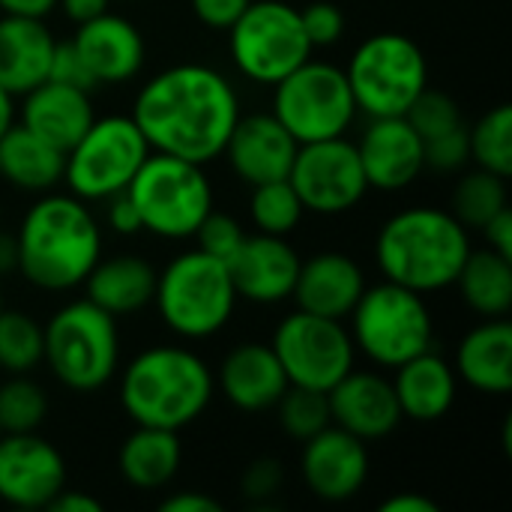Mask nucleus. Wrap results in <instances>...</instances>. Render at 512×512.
I'll list each match as a JSON object with an SVG mask.
<instances>
[{"mask_svg":"<svg viewBox=\"0 0 512 512\" xmlns=\"http://www.w3.org/2000/svg\"><path fill=\"white\" fill-rule=\"evenodd\" d=\"M129 117L147 138L150 150L207 165L222 156L240 117V99L219 69L177 63L138 90Z\"/></svg>","mask_w":512,"mask_h":512,"instance_id":"f257e3e1","label":"nucleus"},{"mask_svg":"<svg viewBox=\"0 0 512 512\" xmlns=\"http://www.w3.org/2000/svg\"><path fill=\"white\" fill-rule=\"evenodd\" d=\"M102 258V228L87 201L42 195L15 234V270L42 291H72Z\"/></svg>","mask_w":512,"mask_h":512,"instance_id":"f03ea898","label":"nucleus"},{"mask_svg":"<svg viewBox=\"0 0 512 512\" xmlns=\"http://www.w3.org/2000/svg\"><path fill=\"white\" fill-rule=\"evenodd\" d=\"M471 252L468 228L441 207L393 213L375 240V261L387 282L432 294L450 288Z\"/></svg>","mask_w":512,"mask_h":512,"instance_id":"7ed1b4c3","label":"nucleus"},{"mask_svg":"<svg viewBox=\"0 0 512 512\" xmlns=\"http://www.w3.org/2000/svg\"><path fill=\"white\" fill-rule=\"evenodd\" d=\"M216 393L210 366L189 348L153 345L132 357L120 378V405L135 426L180 432L195 423Z\"/></svg>","mask_w":512,"mask_h":512,"instance_id":"20e7f679","label":"nucleus"},{"mask_svg":"<svg viewBox=\"0 0 512 512\" xmlns=\"http://www.w3.org/2000/svg\"><path fill=\"white\" fill-rule=\"evenodd\" d=\"M42 363L72 393L102 390L120 369L114 315L87 297L60 306L42 327Z\"/></svg>","mask_w":512,"mask_h":512,"instance_id":"39448f33","label":"nucleus"},{"mask_svg":"<svg viewBox=\"0 0 512 512\" xmlns=\"http://www.w3.org/2000/svg\"><path fill=\"white\" fill-rule=\"evenodd\" d=\"M237 300L228 264L201 249L171 258L168 267L156 273V312L180 339L216 336L231 321Z\"/></svg>","mask_w":512,"mask_h":512,"instance_id":"423d86ee","label":"nucleus"},{"mask_svg":"<svg viewBox=\"0 0 512 512\" xmlns=\"http://www.w3.org/2000/svg\"><path fill=\"white\" fill-rule=\"evenodd\" d=\"M351 342L375 366L396 369L432 348L435 327L423 294L396 282L366 285L351 309Z\"/></svg>","mask_w":512,"mask_h":512,"instance_id":"0eeeda50","label":"nucleus"},{"mask_svg":"<svg viewBox=\"0 0 512 512\" xmlns=\"http://www.w3.org/2000/svg\"><path fill=\"white\" fill-rule=\"evenodd\" d=\"M126 192L141 213L144 231L162 240L192 237L213 210V189L204 168L156 150H150Z\"/></svg>","mask_w":512,"mask_h":512,"instance_id":"6e6552de","label":"nucleus"},{"mask_svg":"<svg viewBox=\"0 0 512 512\" xmlns=\"http://www.w3.org/2000/svg\"><path fill=\"white\" fill-rule=\"evenodd\" d=\"M348 84L357 111L369 117H402L429 87L423 48L405 33H375L357 45L348 60Z\"/></svg>","mask_w":512,"mask_h":512,"instance_id":"1a4fd4ad","label":"nucleus"},{"mask_svg":"<svg viewBox=\"0 0 512 512\" xmlns=\"http://www.w3.org/2000/svg\"><path fill=\"white\" fill-rule=\"evenodd\" d=\"M270 114L291 132L297 144H309L345 135L357 117V102L345 69L309 57L273 84Z\"/></svg>","mask_w":512,"mask_h":512,"instance_id":"9d476101","label":"nucleus"},{"mask_svg":"<svg viewBox=\"0 0 512 512\" xmlns=\"http://www.w3.org/2000/svg\"><path fill=\"white\" fill-rule=\"evenodd\" d=\"M147 156L150 144L132 117H93L87 132L66 150L63 183L81 201H105L132 183Z\"/></svg>","mask_w":512,"mask_h":512,"instance_id":"9b49d317","label":"nucleus"},{"mask_svg":"<svg viewBox=\"0 0 512 512\" xmlns=\"http://www.w3.org/2000/svg\"><path fill=\"white\" fill-rule=\"evenodd\" d=\"M228 48L237 72L267 87L312 57L300 9L285 0H252L228 27Z\"/></svg>","mask_w":512,"mask_h":512,"instance_id":"f8f14e48","label":"nucleus"},{"mask_svg":"<svg viewBox=\"0 0 512 512\" xmlns=\"http://www.w3.org/2000/svg\"><path fill=\"white\" fill-rule=\"evenodd\" d=\"M270 348L276 351L291 387L327 393L354 369V342L342 321L312 312H291L279 321Z\"/></svg>","mask_w":512,"mask_h":512,"instance_id":"ddd939ff","label":"nucleus"},{"mask_svg":"<svg viewBox=\"0 0 512 512\" xmlns=\"http://www.w3.org/2000/svg\"><path fill=\"white\" fill-rule=\"evenodd\" d=\"M288 180L303 210L321 216L348 213L369 192L357 144H351L345 135L300 144Z\"/></svg>","mask_w":512,"mask_h":512,"instance_id":"4468645a","label":"nucleus"},{"mask_svg":"<svg viewBox=\"0 0 512 512\" xmlns=\"http://www.w3.org/2000/svg\"><path fill=\"white\" fill-rule=\"evenodd\" d=\"M66 486L60 450L36 432L0 435V501L18 510H45Z\"/></svg>","mask_w":512,"mask_h":512,"instance_id":"2eb2a0df","label":"nucleus"},{"mask_svg":"<svg viewBox=\"0 0 512 512\" xmlns=\"http://www.w3.org/2000/svg\"><path fill=\"white\" fill-rule=\"evenodd\" d=\"M300 474L315 498L330 504L351 501L369 480L366 441L330 423L327 429L303 441Z\"/></svg>","mask_w":512,"mask_h":512,"instance_id":"dca6fc26","label":"nucleus"},{"mask_svg":"<svg viewBox=\"0 0 512 512\" xmlns=\"http://www.w3.org/2000/svg\"><path fill=\"white\" fill-rule=\"evenodd\" d=\"M228 273L237 297L258 306H273L291 300L300 273V255L285 237L258 231L243 237L240 249L228 261Z\"/></svg>","mask_w":512,"mask_h":512,"instance_id":"f3484780","label":"nucleus"},{"mask_svg":"<svg viewBox=\"0 0 512 512\" xmlns=\"http://www.w3.org/2000/svg\"><path fill=\"white\" fill-rule=\"evenodd\" d=\"M78 51L93 84H123L132 81L147 57V45L141 30L114 12H102L84 24H78L69 39Z\"/></svg>","mask_w":512,"mask_h":512,"instance_id":"a211bd4d","label":"nucleus"},{"mask_svg":"<svg viewBox=\"0 0 512 512\" xmlns=\"http://www.w3.org/2000/svg\"><path fill=\"white\" fill-rule=\"evenodd\" d=\"M357 153L369 189L381 192H399L411 186L426 168L423 138L405 117H372Z\"/></svg>","mask_w":512,"mask_h":512,"instance_id":"6ab92c4d","label":"nucleus"},{"mask_svg":"<svg viewBox=\"0 0 512 512\" xmlns=\"http://www.w3.org/2000/svg\"><path fill=\"white\" fill-rule=\"evenodd\" d=\"M333 426L351 432L360 441H381L399 429L405 420L393 393V384L378 372L351 369L342 381L327 390Z\"/></svg>","mask_w":512,"mask_h":512,"instance_id":"aec40b11","label":"nucleus"},{"mask_svg":"<svg viewBox=\"0 0 512 512\" xmlns=\"http://www.w3.org/2000/svg\"><path fill=\"white\" fill-rule=\"evenodd\" d=\"M297 147L300 144L273 114H249L237 117L222 153L243 183L258 186L288 177Z\"/></svg>","mask_w":512,"mask_h":512,"instance_id":"412c9836","label":"nucleus"},{"mask_svg":"<svg viewBox=\"0 0 512 512\" xmlns=\"http://www.w3.org/2000/svg\"><path fill=\"white\" fill-rule=\"evenodd\" d=\"M363 291L366 276L354 258L342 252H318L309 261H300L291 300H297V309L303 312L345 321Z\"/></svg>","mask_w":512,"mask_h":512,"instance_id":"4be33fe9","label":"nucleus"},{"mask_svg":"<svg viewBox=\"0 0 512 512\" xmlns=\"http://www.w3.org/2000/svg\"><path fill=\"white\" fill-rule=\"evenodd\" d=\"M213 381L234 408L249 414L273 408L291 387L276 351L264 342H243L231 348Z\"/></svg>","mask_w":512,"mask_h":512,"instance_id":"5701e85b","label":"nucleus"},{"mask_svg":"<svg viewBox=\"0 0 512 512\" xmlns=\"http://www.w3.org/2000/svg\"><path fill=\"white\" fill-rule=\"evenodd\" d=\"M93 105L90 90L60 84V81H42L21 99V126H27L33 135L66 153L93 123Z\"/></svg>","mask_w":512,"mask_h":512,"instance_id":"b1692460","label":"nucleus"},{"mask_svg":"<svg viewBox=\"0 0 512 512\" xmlns=\"http://www.w3.org/2000/svg\"><path fill=\"white\" fill-rule=\"evenodd\" d=\"M54 33L42 18L3 15L0 18V87L9 96H24L48 78Z\"/></svg>","mask_w":512,"mask_h":512,"instance_id":"393cba45","label":"nucleus"},{"mask_svg":"<svg viewBox=\"0 0 512 512\" xmlns=\"http://www.w3.org/2000/svg\"><path fill=\"white\" fill-rule=\"evenodd\" d=\"M390 384L402 417L417 423H438L447 417L459 387L456 369L444 357L432 354V348L396 366V378Z\"/></svg>","mask_w":512,"mask_h":512,"instance_id":"a878e982","label":"nucleus"},{"mask_svg":"<svg viewBox=\"0 0 512 512\" xmlns=\"http://www.w3.org/2000/svg\"><path fill=\"white\" fill-rule=\"evenodd\" d=\"M456 378L468 387L507 396L512 390V327L504 318H486V324L474 327L456 351Z\"/></svg>","mask_w":512,"mask_h":512,"instance_id":"bb28decb","label":"nucleus"},{"mask_svg":"<svg viewBox=\"0 0 512 512\" xmlns=\"http://www.w3.org/2000/svg\"><path fill=\"white\" fill-rule=\"evenodd\" d=\"M87 300L105 309L108 315H135L153 303L156 270L138 255L99 258L84 279Z\"/></svg>","mask_w":512,"mask_h":512,"instance_id":"cd10ccee","label":"nucleus"},{"mask_svg":"<svg viewBox=\"0 0 512 512\" xmlns=\"http://www.w3.org/2000/svg\"><path fill=\"white\" fill-rule=\"evenodd\" d=\"M180 459L183 450L177 432L156 429V426H135V432L126 435L120 444L117 471L129 486L141 492H153L174 480Z\"/></svg>","mask_w":512,"mask_h":512,"instance_id":"c85d7f7f","label":"nucleus"},{"mask_svg":"<svg viewBox=\"0 0 512 512\" xmlns=\"http://www.w3.org/2000/svg\"><path fill=\"white\" fill-rule=\"evenodd\" d=\"M63 162L66 153L21 123H12L0 135V177L24 192H51L63 180Z\"/></svg>","mask_w":512,"mask_h":512,"instance_id":"c756f323","label":"nucleus"},{"mask_svg":"<svg viewBox=\"0 0 512 512\" xmlns=\"http://www.w3.org/2000/svg\"><path fill=\"white\" fill-rule=\"evenodd\" d=\"M462 300L483 318H507L512 309V258L495 249H471L456 282Z\"/></svg>","mask_w":512,"mask_h":512,"instance_id":"7c9ffc66","label":"nucleus"},{"mask_svg":"<svg viewBox=\"0 0 512 512\" xmlns=\"http://www.w3.org/2000/svg\"><path fill=\"white\" fill-rule=\"evenodd\" d=\"M507 201V180L486 168H474L453 189V216L465 228H483L495 213L510 207Z\"/></svg>","mask_w":512,"mask_h":512,"instance_id":"2f4dec72","label":"nucleus"},{"mask_svg":"<svg viewBox=\"0 0 512 512\" xmlns=\"http://www.w3.org/2000/svg\"><path fill=\"white\" fill-rule=\"evenodd\" d=\"M468 150L477 168H486L498 177L512 174V108L495 105L468 129Z\"/></svg>","mask_w":512,"mask_h":512,"instance_id":"473e14b6","label":"nucleus"},{"mask_svg":"<svg viewBox=\"0 0 512 512\" xmlns=\"http://www.w3.org/2000/svg\"><path fill=\"white\" fill-rule=\"evenodd\" d=\"M303 213L306 210H303V204H300V198H297L288 177L252 186L249 216H252V222H255V228L261 234L285 237L300 225Z\"/></svg>","mask_w":512,"mask_h":512,"instance_id":"72a5a7b5","label":"nucleus"},{"mask_svg":"<svg viewBox=\"0 0 512 512\" xmlns=\"http://www.w3.org/2000/svg\"><path fill=\"white\" fill-rule=\"evenodd\" d=\"M42 363V327L15 309H0V369L6 375H27Z\"/></svg>","mask_w":512,"mask_h":512,"instance_id":"f704fd0d","label":"nucleus"},{"mask_svg":"<svg viewBox=\"0 0 512 512\" xmlns=\"http://www.w3.org/2000/svg\"><path fill=\"white\" fill-rule=\"evenodd\" d=\"M48 399L45 390L30 381L27 375H9V381L0 384V432H36L45 423Z\"/></svg>","mask_w":512,"mask_h":512,"instance_id":"c9c22d12","label":"nucleus"},{"mask_svg":"<svg viewBox=\"0 0 512 512\" xmlns=\"http://www.w3.org/2000/svg\"><path fill=\"white\" fill-rule=\"evenodd\" d=\"M276 405H279V423H282L285 435L294 441H309L312 435H318L321 429H327L333 423L327 393H318V390L288 387Z\"/></svg>","mask_w":512,"mask_h":512,"instance_id":"e433bc0d","label":"nucleus"},{"mask_svg":"<svg viewBox=\"0 0 512 512\" xmlns=\"http://www.w3.org/2000/svg\"><path fill=\"white\" fill-rule=\"evenodd\" d=\"M402 117L417 129V135L423 141L438 138V135L453 132V129L462 126V111H459L456 99L441 93V90H429V87L411 102V108Z\"/></svg>","mask_w":512,"mask_h":512,"instance_id":"4c0bfd02","label":"nucleus"},{"mask_svg":"<svg viewBox=\"0 0 512 512\" xmlns=\"http://www.w3.org/2000/svg\"><path fill=\"white\" fill-rule=\"evenodd\" d=\"M192 237L198 240V249H201L204 255L219 258V261H225V264H228V261H231V255L240 249V243H243L246 231H243V225H240L234 216L210 210Z\"/></svg>","mask_w":512,"mask_h":512,"instance_id":"58836bf2","label":"nucleus"},{"mask_svg":"<svg viewBox=\"0 0 512 512\" xmlns=\"http://www.w3.org/2000/svg\"><path fill=\"white\" fill-rule=\"evenodd\" d=\"M300 21L306 30V39L312 48H327L342 39L345 33V15L336 3L330 0H315L300 9Z\"/></svg>","mask_w":512,"mask_h":512,"instance_id":"ea45409f","label":"nucleus"},{"mask_svg":"<svg viewBox=\"0 0 512 512\" xmlns=\"http://www.w3.org/2000/svg\"><path fill=\"white\" fill-rule=\"evenodd\" d=\"M423 153H426L429 168H435V171H459L471 159L465 123L459 129H453V132H444L438 138L423 141Z\"/></svg>","mask_w":512,"mask_h":512,"instance_id":"a19ab883","label":"nucleus"},{"mask_svg":"<svg viewBox=\"0 0 512 512\" xmlns=\"http://www.w3.org/2000/svg\"><path fill=\"white\" fill-rule=\"evenodd\" d=\"M282 483H285V471H282L279 459H258L243 471L240 489L249 501L264 504L282 489Z\"/></svg>","mask_w":512,"mask_h":512,"instance_id":"79ce46f5","label":"nucleus"},{"mask_svg":"<svg viewBox=\"0 0 512 512\" xmlns=\"http://www.w3.org/2000/svg\"><path fill=\"white\" fill-rule=\"evenodd\" d=\"M48 81H60V84H72V87H84L93 90V78L87 75L78 51L72 48V42H57L54 54H51V66H48Z\"/></svg>","mask_w":512,"mask_h":512,"instance_id":"37998d69","label":"nucleus"},{"mask_svg":"<svg viewBox=\"0 0 512 512\" xmlns=\"http://www.w3.org/2000/svg\"><path fill=\"white\" fill-rule=\"evenodd\" d=\"M252 0H189L192 15L210 30H228Z\"/></svg>","mask_w":512,"mask_h":512,"instance_id":"c03bdc74","label":"nucleus"},{"mask_svg":"<svg viewBox=\"0 0 512 512\" xmlns=\"http://www.w3.org/2000/svg\"><path fill=\"white\" fill-rule=\"evenodd\" d=\"M105 219H108V228H111V231L126 234V237L144 231L141 213H138V207H135V201L129 198L126 189L117 192V195H111V198H105Z\"/></svg>","mask_w":512,"mask_h":512,"instance_id":"a18cd8bd","label":"nucleus"},{"mask_svg":"<svg viewBox=\"0 0 512 512\" xmlns=\"http://www.w3.org/2000/svg\"><path fill=\"white\" fill-rule=\"evenodd\" d=\"M483 234H486V246L489 249H495L498 255H504V258H512V210L510 207H504L501 213H495L483 228H480Z\"/></svg>","mask_w":512,"mask_h":512,"instance_id":"49530a36","label":"nucleus"},{"mask_svg":"<svg viewBox=\"0 0 512 512\" xmlns=\"http://www.w3.org/2000/svg\"><path fill=\"white\" fill-rule=\"evenodd\" d=\"M159 510L162 512H219L222 510V504H219L216 498L204 495V492H177V495L165 498V501L159 504Z\"/></svg>","mask_w":512,"mask_h":512,"instance_id":"de8ad7c7","label":"nucleus"},{"mask_svg":"<svg viewBox=\"0 0 512 512\" xmlns=\"http://www.w3.org/2000/svg\"><path fill=\"white\" fill-rule=\"evenodd\" d=\"M45 510L51 512H102V504L93 498V495H87V492H75V489H60L57 495H54V501L45 507Z\"/></svg>","mask_w":512,"mask_h":512,"instance_id":"09e8293b","label":"nucleus"},{"mask_svg":"<svg viewBox=\"0 0 512 512\" xmlns=\"http://www.w3.org/2000/svg\"><path fill=\"white\" fill-rule=\"evenodd\" d=\"M381 512H441V507L435 501H429L426 495L399 492V495H393V498H387L381 504Z\"/></svg>","mask_w":512,"mask_h":512,"instance_id":"8fccbe9b","label":"nucleus"},{"mask_svg":"<svg viewBox=\"0 0 512 512\" xmlns=\"http://www.w3.org/2000/svg\"><path fill=\"white\" fill-rule=\"evenodd\" d=\"M57 3H60V9L66 12L69 21L84 24V21H90V18H96V15H102V12H108V3H111V0H57Z\"/></svg>","mask_w":512,"mask_h":512,"instance_id":"3c124183","label":"nucleus"},{"mask_svg":"<svg viewBox=\"0 0 512 512\" xmlns=\"http://www.w3.org/2000/svg\"><path fill=\"white\" fill-rule=\"evenodd\" d=\"M57 0H0L3 15H24V18H45Z\"/></svg>","mask_w":512,"mask_h":512,"instance_id":"603ef678","label":"nucleus"},{"mask_svg":"<svg viewBox=\"0 0 512 512\" xmlns=\"http://www.w3.org/2000/svg\"><path fill=\"white\" fill-rule=\"evenodd\" d=\"M15 270V237L0 234V276Z\"/></svg>","mask_w":512,"mask_h":512,"instance_id":"864d4df0","label":"nucleus"},{"mask_svg":"<svg viewBox=\"0 0 512 512\" xmlns=\"http://www.w3.org/2000/svg\"><path fill=\"white\" fill-rule=\"evenodd\" d=\"M12 123H15V102H12V96L0 87V135H3Z\"/></svg>","mask_w":512,"mask_h":512,"instance_id":"5fc2aeb1","label":"nucleus"},{"mask_svg":"<svg viewBox=\"0 0 512 512\" xmlns=\"http://www.w3.org/2000/svg\"><path fill=\"white\" fill-rule=\"evenodd\" d=\"M0 309H3V291H0Z\"/></svg>","mask_w":512,"mask_h":512,"instance_id":"6e6d98bb","label":"nucleus"},{"mask_svg":"<svg viewBox=\"0 0 512 512\" xmlns=\"http://www.w3.org/2000/svg\"><path fill=\"white\" fill-rule=\"evenodd\" d=\"M0 435H3V432H0Z\"/></svg>","mask_w":512,"mask_h":512,"instance_id":"4d7b16f0","label":"nucleus"}]
</instances>
